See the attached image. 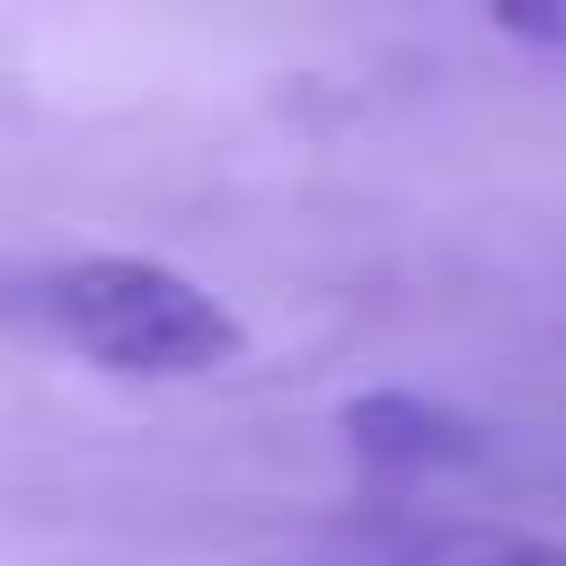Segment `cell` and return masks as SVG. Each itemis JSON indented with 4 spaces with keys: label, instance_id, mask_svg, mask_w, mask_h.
<instances>
[{
    "label": "cell",
    "instance_id": "6da1fadb",
    "mask_svg": "<svg viewBox=\"0 0 566 566\" xmlns=\"http://www.w3.org/2000/svg\"><path fill=\"white\" fill-rule=\"evenodd\" d=\"M27 301L80 363L124 371V380H203L248 354V318L212 283H195L168 256H133V248L71 256L35 274Z\"/></svg>",
    "mask_w": 566,
    "mask_h": 566
},
{
    "label": "cell",
    "instance_id": "7a4b0ae2",
    "mask_svg": "<svg viewBox=\"0 0 566 566\" xmlns=\"http://www.w3.org/2000/svg\"><path fill=\"white\" fill-rule=\"evenodd\" d=\"M292 566H566V539L522 522H460V513H389L345 522Z\"/></svg>",
    "mask_w": 566,
    "mask_h": 566
},
{
    "label": "cell",
    "instance_id": "3957f363",
    "mask_svg": "<svg viewBox=\"0 0 566 566\" xmlns=\"http://www.w3.org/2000/svg\"><path fill=\"white\" fill-rule=\"evenodd\" d=\"M345 442L354 460H371L380 478H433V469H460L486 451V433L442 407V398H416V389H371L345 407Z\"/></svg>",
    "mask_w": 566,
    "mask_h": 566
}]
</instances>
